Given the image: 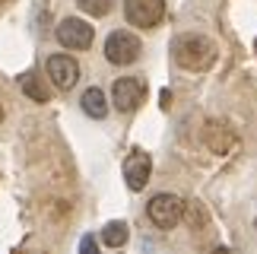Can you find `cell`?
<instances>
[{"mask_svg": "<svg viewBox=\"0 0 257 254\" xmlns=\"http://www.w3.org/2000/svg\"><path fill=\"white\" fill-rule=\"evenodd\" d=\"M150 172H153L150 153L134 150V153L124 159V181H127V188H131V191H143L146 181H150Z\"/></svg>", "mask_w": 257, "mask_h": 254, "instance_id": "ba28073f", "label": "cell"}, {"mask_svg": "<svg viewBox=\"0 0 257 254\" xmlns=\"http://www.w3.org/2000/svg\"><path fill=\"white\" fill-rule=\"evenodd\" d=\"M0 121H4V108H0Z\"/></svg>", "mask_w": 257, "mask_h": 254, "instance_id": "5bb4252c", "label": "cell"}, {"mask_svg": "<svg viewBox=\"0 0 257 254\" xmlns=\"http://www.w3.org/2000/svg\"><path fill=\"white\" fill-rule=\"evenodd\" d=\"M80 254H95V238H92V235H86V238H83Z\"/></svg>", "mask_w": 257, "mask_h": 254, "instance_id": "4fadbf2b", "label": "cell"}, {"mask_svg": "<svg viewBox=\"0 0 257 254\" xmlns=\"http://www.w3.org/2000/svg\"><path fill=\"white\" fill-rule=\"evenodd\" d=\"M19 86H23V92L29 95V99H35V102H48V89L42 83H38V76L35 73H26L23 80H19Z\"/></svg>", "mask_w": 257, "mask_h": 254, "instance_id": "8fae6325", "label": "cell"}, {"mask_svg": "<svg viewBox=\"0 0 257 254\" xmlns=\"http://www.w3.org/2000/svg\"><path fill=\"white\" fill-rule=\"evenodd\" d=\"M76 4H80V10L89 16H105L108 10H111V0H76Z\"/></svg>", "mask_w": 257, "mask_h": 254, "instance_id": "7c38bea8", "label": "cell"}, {"mask_svg": "<svg viewBox=\"0 0 257 254\" xmlns=\"http://www.w3.org/2000/svg\"><path fill=\"white\" fill-rule=\"evenodd\" d=\"M80 105H83V111L89 114V118H105L108 114V102H105V92L102 89H86L83 92V99H80Z\"/></svg>", "mask_w": 257, "mask_h": 254, "instance_id": "9c48e42d", "label": "cell"}, {"mask_svg": "<svg viewBox=\"0 0 257 254\" xmlns=\"http://www.w3.org/2000/svg\"><path fill=\"white\" fill-rule=\"evenodd\" d=\"M124 16L137 29H153L165 16V0H124Z\"/></svg>", "mask_w": 257, "mask_h": 254, "instance_id": "277c9868", "label": "cell"}, {"mask_svg": "<svg viewBox=\"0 0 257 254\" xmlns=\"http://www.w3.org/2000/svg\"><path fill=\"white\" fill-rule=\"evenodd\" d=\"M146 216H150L156 229H175L184 216V200L178 194H156L146 203Z\"/></svg>", "mask_w": 257, "mask_h": 254, "instance_id": "7a4b0ae2", "label": "cell"}, {"mask_svg": "<svg viewBox=\"0 0 257 254\" xmlns=\"http://www.w3.org/2000/svg\"><path fill=\"white\" fill-rule=\"evenodd\" d=\"M146 99V83L140 76H121L111 86V102L117 111H137Z\"/></svg>", "mask_w": 257, "mask_h": 254, "instance_id": "5b68a950", "label": "cell"}, {"mask_svg": "<svg viewBox=\"0 0 257 254\" xmlns=\"http://www.w3.org/2000/svg\"><path fill=\"white\" fill-rule=\"evenodd\" d=\"M92 38H95V32H92V26L89 23H83V19H64L61 26H57V42H61L67 51H86L89 45H92Z\"/></svg>", "mask_w": 257, "mask_h": 254, "instance_id": "8992f818", "label": "cell"}, {"mask_svg": "<svg viewBox=\"0 0 257 254\" xmlns=\"http://www.w3.org/2000/svg\"><path fill=\"white\" fill-rule=\"evenodd\" d=\"M172 54L184 70H206L216 61V45L206 35L187 32V35H178L172 42Z\"/></svg>", "mask_w": 257, "mask_h": 254, "instance_id": "6da1fadb", "label": "cell"}, {"mask_svg": "<svg viewBox=\"0 0 257 254\" xmlns=\"http://www.w3.org/2000/svg\"><path fill=\"white\" fill-rule=\"evenodd\" d=\"M48 76H51V83L57 86V89H73L76 80H80V64L73 61L70 54H54V57H48Z\"/></svg>", "mask_w": 257, "mask_h": 254, "instance_id": "52a82bcc", "label": "cell"}, {"mask_svg": "<svg viewBox=\"0 0 257 254\" xmlns=\"http://www.w3.org/2000/svg\"><path fill=\"white\" fill-rule=\"evenodd\" d=\"M127 238H131V232H127V222H108V226L102 229V241L108 248H121V245H127Z\"/></svg>", "mask_w": 257, "mask_h": 254, "instance_id": "30bf717a", "label": "cell"}, {"mask_svg": "<svg viewBox=\"0 0 257 254\" xmlns=\"http://www.w3.org/2000/svg\"><path fill=\"white\" fill-rule=\"evenodd\" d=\"M140 51H143L140 38L134 32H127V29H117V32H111L105 38V57H108V64H114V67L134 64L137 57H140Z\"/></svg>", "mask_w": 257, "mask_h": 254, "instance_id": "3957f363", "label": "cell"}]
</instances>
